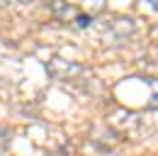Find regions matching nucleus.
<instances>
[{"label":"nucleus","instance_id":"f257e3e1","mask_svg":"<svg viewBox=\"0 0 158 156\" xmlns=\"http://www.w3.org/2000/svg\"><path fill=\"white\" fill-rule=\"evenodd\" d=\"M46 68H49V73H51L54 78H61V80L83 73V68H80L78 63H73V61H68V58H51Z\"/></svg>","mask_w":158,"mask_h":156},{"label":"nucleus","instance_id":"f03ea898","mask_svg":"<svg viewBox=\"0 0 158 156\" xmlns=\"http://www.w3.org/2000/svg\"><path fill=\"white\" fill-rule=\"evenodd\" d=\"M110 29H112L114 39H119V41H122L124 37H129V34H131L136 27H134V22H131L129 17H119V20H114V22L110 24Z\"/></svg>","mask_w":158,"mask_h":156},{"label":"nucleus","instance_id":"7ed1b4c3","mask_svg":"<svg viewBox=\"0 0 158 156\" xmlns=\"http://www.w3.org/2000/svg\"><path fill=\"white\" fill-rule=\"evenodd\" d=\"M51 12L59 20H76V7L68 2H51Z\"/></svg>","mask_w":158,"mask_h":156},{"label":"nucleus","instance_id":"20e7f679","mask_svg":"<svg viewBox=\"0 0 158 156\" xmlns=\"http://www.w3.org/2000/svg\"><path fill=\"white\" fill-rule=\"evenodd\" d=\"M90 22H93V17H90V15H76V22H73V24H76L78 29H85Z\"/></svg>","mask_w":158,"mask_h":156},{"label":"nucleus","instance_id":"39448f33","mask_svg":"<svg viewBox=\"0 0 158 156\" xmlns=\"http://www.w3.org/2000/svg\"><path fill=\"white\" fill-rule=\"evenodd\" d=\"M151 7H153V10H158V0H151Z\"/></svg>","mask_w":158,"mask_h":156},{"label":"nucleus","instance_id":"423d86ee","mask_svg":"<svg viewBox=\"0 0 158 156\" xmlns=\"http://www.w3.org/2000/svg\"><path fill=\"white\" fill-rule=\"evenodd\" d=\"M153 34H156V37H158V27H156V29H153Z\"/></svg>","mask_w":158,"mask_h":156}]
</instances>
